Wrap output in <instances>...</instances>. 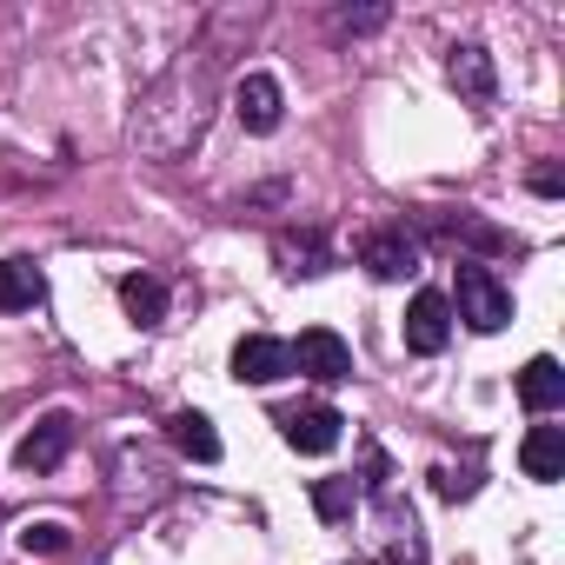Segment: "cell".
Segmentation results:
<instances>
[{
  "label": "cell",
  "mask_w": 565,
  "mask_h": 565,
  "mask_svg": "<svg viewBox=\"0 0 565 565\" xmlns=\"http://www.w3.org/2000/svg\"><path fill=\"white\" fill-rule=\"evenodd\" d=\"M253 28V14H213L206 21V41L186 47L147 94H140V114H134V147L147 160H180L186 147H200L206 120H213V100H220V81H226V61H233V41Z\"/></svg>",
  "instance_id": "obj_1"
},
{
  "label": "cell",
  "mask_w": 565,
  "mask_h": 565,
  "mask_svg": "<svg viewBox=\"0 0 565 565\" xmlns=\"http://www.w3.org/2000/svg\"><path fill=\"white\" fill-rule=\"evenodd\" d=\"M360 499L373 505V552H380V565H426L419 512H413V505H406V492L393 486V466H386V452H380V446H366Z\"/></svg>",
  "instance_id": "obj_2"
},
{
  "label": "cell",
  "mask_w": 565,
  "mask_h": 565,
  "mask_svg": "<svg viewBox=\"0 0 565 565\" xmlns=\"http://www.w3.org/2000/svg\"><path fill=\"white\" fill-rule=\"evenodd\" d=\"M472 333H505L512 327V287L492 273V266H479V259H459V287H452V300H446Z\"/></svg>",
  "instance_id": "obj_3"
},
{
  "label": "cell",
  "mask_w": 565,
  "mask_h": 565,
  "mask_svg": "<svg viewBox=\"0 0 565 565\" xmlns=\"http://www.w3.org/2000/svg\"><path fill=\"white\" fill-rule=\"evenodd\" d=\"M273 426H279V439H287L294 452H307V459H327L347 439V413L340 406H287V413H273Z\"/></svg>",
  "instance_id": "obj_4"
},
{
  "label": "cell",
  "mask_w": 565,
  "mask_h": 565,
  "mask_svg": "<svg viewBox=\"0 0 565 565\" xmlns=\"http://www.w3.org/2000/svg\"><path fill=\"white\" fill-rule=\"evenodd\" d=\"M233 114H239L246 134H279V120H287V87H279L266 67H253V74L233 81Z\"/></svg>",
  "instance_id": "obj_5"
},
{
  "label": "cell",
  "mask_w": 565,
  "mask_h": 565,
  "mask_svg": "<svg viewBox=\"0 0 565 565\" xmlns=\"http://www.w3.org/2000/svg\"><path fill=\"white\" fill-rule=\"evenodd\" d=\"M360 266L373 279H406V273H419V239L399 220L393 226H373V233H360Z\"/></svg>",
  "instance_id": "obj_6"
},
{
  "label": "cell",
  "mask_w": 565,
  "mask_h": 565,
  "mask_svg": "<svg viewBox=\"0 0 565 565\" xmlns=\"http://www.w3.org/2000/svg\"><path fill=\"white\" fill-rule=\"evenodd\" d=\"M294 373V347L287 340H273V333H246L233 347V380L239 386H279Z\"/></svg>",
  "instance_id": "obj_7"
},
{
  "label": "cell",
  "mask_w": 565,
  "mask_h": 565,
  "mask_svg": "<svg viewBox=\"0 0 565 565\" xmlns=\"http://www.w3.org/2000/svg\"><path fill=\"white\" fill-rule=\"evenodd\" d=\"M452 347V307H446V294H413V307H406V353H419V360H433V353H446Z\"/></svg>",
  "instance_id": "obj_8"
},
{
  "label": "cell",
  "mask_w": 565,
  "mask_h": 565,
  "mask_svg": "<svg viewBox=\"0 0 565 565\" xmlns=\"http://www.w3.org/2000/svg\"><path fill=\"white\" fill-rule=\"evenodd\" d=\"M294 366H300L307 380L333 386V380H347V373H353V347H347L333 327H307V333L294 340Z\"/></svg>",
  "instance_id": "obj_9"
},
{
  "label": "cell",
  "mask_w": 565,
  "mask_h": 565,
  "mask_svg": "<svg viewBox=\"0 0 565 565\" xmlns=\"http://www.w3.org/2000/svg\"><path fill=\"white\" fill-rule=\"evenodd\" d=\"M446 87H452L459 100L486 107V100L499 94V67H492V54H486L479 41H459V47L446 54Z\"/></svg>",
  "instance_id": "obj_10"
},
{
  "label": "cell",
  "mask_w": 565,
  "mask_h": 565,
  "mask_svg": "<svg viewBox=\"0 0 565 565\" xmlns=\"http://www.w3.org/2000/svg\"><path fill=\"white\" fill-rule=\"evenodd\" d=\"M273 259H279V273H287V279H307V273H327L333 266V246H327L320 226H279L273 233Z\"/></svg>",
  "instance_id": "obj_11"
},
{
  "label": "cell",
  "mask_w": 565,
  "mask_h": 565,
  "mask_svg": "<svg viewBox=\"0 0 565 565\" xmlns=\"http://www.w3.org/2000/svg\"><path fill=\"white\" fill-rule=\"evenodd\" d=\"M67 452H74V419H67V413H47V419H34V433L14 446V466H21V472H54Z\"/></svg>",
  "instance_id": "obj_12"
},
{
  "label": "cell",
  "mask_w": 565,
  "mask_h": 565,
  "mask_svg": "<svg viewBox=\"0 0 565 565\" xmlns=\"http://www.w3.org/2000/svg\"><path fill=\"white\" fill-rule=\"evenodd\" d=\"M519 472L532 486H558L565 479V426H532L519 446Z\"/></svg>",
  "instance_id": "obj_13"
},
{
  "label": "cell",
  "mask_w": 565,
  "mask_h": 565,
  "mask_svg": "<svg viewBox=\"0 0 565 565\" xmlns=\"http://www.w3.org/2000/svg\"><path fill=\"white\" fill-rule=\"evenodd\" d=\"M120 307H127V320H134L140 333H153V327L167 320V279H160V273H127V279H120Z\"/></svg>",
  "instance_id": "obj_14"
},
{
  "label": "cell",
  "mask_w": 565,
  "mask_h": 565,
  "mask_svg": "<svg viewBox=\"0 0 565 565\" xmlns=\"http://www.w3.org/2000/svg\"><path fill=\"white\" fill-rule=\"evenodd\" d=\"M519 399H525V413H552V406H565V366H558L552 353L525 360V373H519Z\"/></svg>",
  "instance_id": "obj_15"
},
{
  "label": "cell",
  "mask_w": 565,
  "mask_h": 565,
  "mask_svg": "<svg viewBox=\"0 0 565 565\" xmlns=\"http://www.w3.org/2000/svg\"><path fill=\"white\" fill-rule=\"evenodd\" d=\"M167 439H173L193 466H213V459H220V433H213V419H206V413H193V406L167 413Z\"/></svg>",
  "instance_id": "obj_16"
},
{
  "label": "cell",
  "mask_w": 565,
  "mask_h": 565,
  "mask_svg": "<svg viewBox=\"0 0 565 565\" xmlns=\"http://www.w3.org/2000/svg\"><path fill=\"white\" fill-rule=\"evenodd\" d=\"M47 300V279L34 259H0V313H28Z\"/></svg>",
  "instance_id": "obj_17"
},
{
  "label": "cell",
  "mask_w": 565,
  "mask_h": 565,
  "mask_svg": "<svg viewBox=\"0 0 565 565\" xmlns=\"http://www.w3.org/2000/svg\"><path fill=\"white\" fill-rule=\"evenodd\" d=\"M313 512H320L327 525H347V519L360 512V479H347V472L313 479Z\"/></svg>",
  "instance_id": "obj_18"
},
{
  "label": "cell",
  "mask_w": 565,
  "mask_h": 565,
  "mask_svg": "<svg viewBox=\"0 0 565 565\" xmlns=\"http://www.w3.org/2000/svg\"><path fill=\"white\" fill-rule=\"evenodd\" d=\"M67 545H74V532H67L61 519H34V525L21 532V552H41V558H47V552H67Z\"/></svg>",
  "instance_id": "obj_19"
},
{
  "label": "cell",
  "mask_w": 565,
  "mask_h": 565,
  "mask_svg": "<svg viewBox=\"0 0 565 565\" xmlns=\"http://www.w3.org/2000/svg\"><path fill=\"white\" fill-rule=\"evenodd\" d=\"M380 21H386V8H340V14H333L340 34H373Z\"/></svg>",
  "instance_id": "obj_20"
},
{
  "label": "cell",
  "mask_w": 565,
  "mask_h": 565,
  "mask_svg": "<svg viewBox=\"0 0 565 565\" xmlns=\"http://www.w3.org/2000/svg\"><path fill=\"white\" fill-rule=\"evenodd\" d=\"M525 186H532L539 200H558V193H565V173H558V160H539V167L525 173Z\"/></svg>",
  "instance_id": "obj_21"
},
{
  "label": "cell",
  "mask_w": 565,
  "mask_h": 565,
  "mask_svg": "<svg viewBox=\"0 0 565 565\" xmlns=\"http://www.w3.org/2000/svg\"><path fill=\"white\" fill-rule=\"evenodd\" d=\"M433 486H439V499H472V492H479V479H472V472H452V466H439Z\"/></svg>",
  "instance_id": "obj_22"
}]
</instances>
